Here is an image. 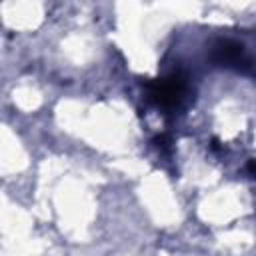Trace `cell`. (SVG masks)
Returning a JSON list of instances; mask_svg holds the SVG:
<instances>
[{
  "label": "cell",
  "mask_w": 256,
  "mask_h": 256,
  "mask_svg": "<svg viewBox=\"0 0 256 256\" xmlns=\"http://www.w3.org/2000/svg\"><path fill=\"white\" fill-rule=\"evenodd\" d=\"M186 78L182 74H168L164 78H156L148 84V100L162 108V110H174L182 104L186 96Z\"/></svg>",
  "instance_id": "6da1fadb"
},
{
  "label": "cell",
  "mask_w": 256,
  "mask_h": 256,
  "mask_svg": "<svg viewBox=\"0 0 256 256\" xmlns=\"http://www.w3.org/2000/svg\"><path fill=\"white\" fill-rule=\"evenodd\" d=\"M210 58L216 66H222V68H230V70H238V72H252L254 64H252V58L246 50V46L234 38H220L212 44V50H210Z\"/></svg>",
  "instance_id": "7a4b0ae2"
},
{
  "label": "cell",
  "mask_w": 256,
  "mask_h": 256,
  "mask_svg": "<svg viewBox=\"0 0 256 256\" xmlns=\"http://www.w3.org/2000/svg\"><path fill=\"white\" fill-rule=\"evenodd\" d=\"M248 170H250V172H252V174L256 176V160H252V162L248 164Z\"/></svg>",
  "instance_id": "3957f363"
}]
</instances>
